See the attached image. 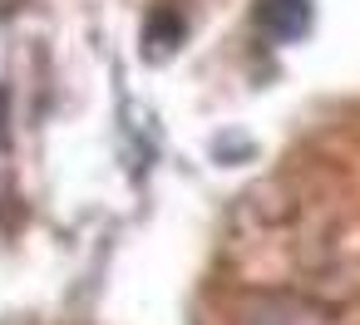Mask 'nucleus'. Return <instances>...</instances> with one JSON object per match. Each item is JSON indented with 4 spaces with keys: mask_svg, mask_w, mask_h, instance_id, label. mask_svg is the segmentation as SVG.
<instances>
[{
    "mask_svg": "<svg viewBox=\"0 0 360 325\" xmlns=\"http://www.w3.org/2000/svg\"><path fill=\"white\" fill-rule=\"evenodd\" d=\"M257 25L271 40H301L311 30V0H257Z\"/></svg>",
    "mask_w": 360,
    "mask_h": 325,
    "instance_id": "2",
    "label": "nucleus"
},
{
    "mask_svg": "<svg viewBox=\"0 0 360 325\" xmlns=\"http://www.w3.org/2000/svg\"><path fill=\"white\" fill-rule=\"evenodd\" d=\"M232 325H335L321 305L296 300V296H247L237 300Z\"/></svg>",
    "mask_w": 360,
    "mask_h": 325,
    "instance_id": "1",
    "label": "nucleus"
}]
</instances>
